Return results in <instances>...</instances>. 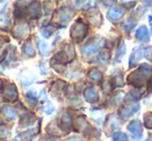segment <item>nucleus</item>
Returning <instances> with one entry per match:
<instances>
[{"instance_id": "obj_25", "label": "nucleus", "mask_w": 152, "mask_h": 141, "mask_svg": "<svg viewBox=\"0 0 152 141\" xmlns=\"http://www.w3.org/2000/svg\"><path fill=\"white\" fill-rule=\"evenodd\" d=\"M102 89H104V93L109 94L113 90V82H111V80H106L104 84L102 85Z\"/></svg>"}, {"instance_id": "obj_8", "label": "nucleus", "mask_w": 152, "mask_h": 141, "mask_svg": "<svg viewBox=\"0 0 152 141\" xmlns=\"http://www.w3.org/2000/svg\"><path fill=\"white\" fill-rule=\"evenodd\" d=\"M144 53H145V51L142 50V48H140V50H138L137 52H134V54L132 55V57H130V59H129V67L130 68L136 66L137 63H138V61H140V60L144 57Z\"/></svg>"}, {"instance_id": "obj_30", "label": "nucleus", "mask_w": 152, "mask_h": 141, "mask_svg": "<svg viewBox=\"0 0 152 141\" xmlns=\"http://www.w3.org/2000/svg\"><path fill=\"white\" fill-rule=\"evenodd\" d=\"M10 134V130L6 127H0V136L1 137H6Z\"/></svg>"}, {"instance_id": "obj_23", "label": "nucleus", "mask_w": 152, "mask_h": 141, "mask_svg": "<svg viewBox=\"0 0 152 141\" xmlns=\"http://www.w3.org/2000/svg\"><path fill=\"white\" fill-rule=\"evenodd\" d=\"M109 59H110V56H109L108 52H102L98 55V61H99L102 64H104V65H106V64L109 62Z\"/></svg>"}, {"instance_id": "obj_35", "label": "nucleus", "mask_w": 152, "mask_h": 141, "mask_svg": "<svg viewBox=\"0 0 152 141\" xmlns=\"http://www.w3.org/2000/svg\"><path fill=\"white\" fill-rule=\"evenodd\" d=\"M143 1H145V2H149L150 0H143Z\"/></svg>"}, {"instance_id": "obj_3", "label": "nucleus", "mask_w": 152, "mask_h": 141, "mask_svg": "<svg viewBox=\"0 0 152 141\" xmlns=\"http://www.w3.org/2000/svg\"><path fill=\"white\" fill-rule=\"evenodd\" d=\"M140 109V105L139 104H134V105H125L121 108L120 110V117L123 121L128 119L130 116L134 114L138 110Z\"/></svg>"}, {"instance_id": "obj_33", "label": "nucleus", "mask_w": 152, "mask_h": 141, "mask_svg": "<svg viewBox=\"0 0 152 141\" xmlns=\"http://www.w3.org/2000/svg\"><path fill=\"white\" fill-rule=\"evenodd\" d=\"M149 22H150V25H151V30H152V17H151V16L149 17Z\"/></svg>"}, {"instance_id": "obj_7", "label": "nucleus", "mask_w": 152, "mask_h": 141, "mask_svg": "<svg viewBox=\"0 0 152 141\" xmlns=\"http://www.w3.org/2000/svg\"><path fill=\"white\" fill-rule=\"evenodd\" d=\"M136 37L140 41H149V32L146 26L139 27L138 31L136 33Z\"/></svg>"}, {"instance_id": "obj_36", "label": "nucleus", "mask_w": 152, "mask_h": 141, "mask_svg": "<svg viewBox=\"0 0 152 141\" xmlns=\"http://www.w3.org/2000/svg\"><path fill=\"white\" fill-rule=\"evenodd\" d=\"M150 87H151V89H152V82H151V84H150Z\"/></svg>"}, {"instance_id": "obj_19", "label": "nucleus", "mask_w": 152, "mask_h": 141, "mask_svg": "<svg viewBox=\"0 0 152 141\" xmlns=\"http://www.w3.org/2000/svg\"><path fill=\"white\" fill-rule=\"evenodd\" d=\"M37 46H38V50H39V53L45 56L48 52V44H47L46 41L42 39H37Z\"/></svg>"}, {"instance_id": "obj_6", "label": "nucleus", "mask_w": 152, "mask_h": 141, "mask_svg": "<svg viewBox=\"0 0 152 141\" xmlns=\"http://www.w3.org/2000/svg\"><path fill=\"white\" fill-rule=\"evenodd\" d=\"M127 129L134 135H141L142 134V124L139 119H134L128 124Z\"/></svg>"}, {"instance_id": "obj_31", "label": "nucleus", "mask_w": 152, "mask_h": 141, "mask_svg": "<svg viewBox=\"0 0 152 141\" xmlns=\"http://www.w3.org/2000/svg\"><path fill=\"white\" fill-rule=\"evenodd\" d=\"M120 74L119 75H117L116 76V80H117V85H122V77L120 78Z\"/></svg>"}, {"instance_id": "obj_37", "label": "nucleus", "mask_w": 152, "mask_h": 141, "mask_svg": "<svg viewBox=\"0 0 152 141\" xmlns=\"http://www.w3.org/2000/svg\"><path fill=\"white\" fill-rule=\"evenodd\" d=\"M1 46H2V43H1V42H0V48H1Z\"/></svg>"}, {"instance_id": "obj_15", "label": "nucleus", "mask_w": 152, "mask_h": 141, "mask_svg": "<svg viewBox=\"0 0 152 141\" xmlns=\"http://www.w3.org/2000/svg\"><path fill=\"white\" fill-rule=\"evenodd\" d=\"M136 25H137V21L134 20V19H132V18L126 19L125 22L123 23V29H124V31L129 32L130 30H132L134 26H136Z\"/></svg>"}, {"instance_id": "obj_29", "label": "nucleus", "mask_w": 152, "mask_h": 141, "mask_svg": "<svg viewBox=\"0 0 152 141\" xmlns=\"http://www.w3.org/2000/svg\"><path fill=\"white\" fill-rule=\"evenodd\" d=\"M26 97H27V99L32 100L33 102L36 101V99H37V97H36V94H35V92H34V91H29L28 93H27Z\"/></svg>"}, {"instance_id": "obj_28", "label": "nucleus", "mask_w": 152, "mask_h": 141, "mask_svg": "<svg viewBox=\"0 0 152 141\" xmlns=\"http://www.w3.org/2000/svg\"><path fill=\"white\" fill-rule=\"evenodd\" d=\"M44 9H45V14H46V16H49V14L51 12V9H52L50 2H48V1L45 2L44 3Z\"/></svg>"}, {"instance_id": "obj_39", "label": "nucleus", "mask_w": 152, "mask_h": 141, "mask_svg": "<svg viewBox=\"0 0 152 141\" xmlns=\"http://www.w3.org/2000/svg\"><path fill=\"white\" fill-rule=\"evenodd\" d=\"M23 1H26V0H23Z\"/></svg>"}, {"instance_id": "obj_9", "label": "nucleus", "mask_w": 152, "mask_h": 141, "mask_svg": "<svg viewBox=\"0 0 152 141\" xmlns=\"http://www.w3.org/2000/svg\"><path fill=\"white\" fill-rule=\"evenodd\" d=\"M100 48V43H94V44H87L83 48V53L85 56H90V55L96 53Z\"/></svg>"}, {"instance_id": "obj_4", "label": "nucleus", "mask_w": 152, "mask_h": 141, "mask_svg": "<svg viewBox=\"0 0 152 141\" xmlns=\"http://www.w3.org/2000/svg\"><path fill=\"white\" fill-rule=\"evenodd\" d=\"M123 14H124V9H121L119 7H112L109 9L107 16H108V19L111 22L116 23L123 17Z\"/></svg>"}, {"instance_id": "obj_26", "label": "nucleus", "mask_w": 152, "mask_h": 141, "mask_svg": "<svg viewBox=\"0 0 152 141\" xmlns=\"http://www.w3.org/2000/svg\"><path fill=\"white\" fill-rule=\"evenodd\" d=\"M145 127L147 129H152V112L145 115Z\"/></svg>"}, {"instance_id": "obj_17", "label": "nucleus", "mask_w": 152, "mask_h": 141, "mask_svg": "<svg viewBox=\"0 0 152 141\" xmlns=\"http://www.w3.org/2000/svg\"><path fill=\"white\" fill-rule=\"evenodd\" d=\"M28 12L29 14H32V16H36L37 17L39 14V12H40V7H39V4L37 2H32L30 4L28 8Z\"/></svg>"}, {"instance_id": "obj_16", "label": "nucleus", "mask_w": 152, "mask_h": 141, "mask_svg": "<svg viewBox=\"0 0 152 141\" xmlns=\"http://www.w3.org/2000/svg\"><path fill=\"white\" fill-rule=\"evenodd\" d=\"M123 96H124V94L122 93V92H117V93L113 96L112 99H111V105L112 106L119 105V104L121 103L122 99H123Z\"/></svg>"}, {"instance_id": "obj_12", "label": "nucleus", "mask_w": 152, "mask_h": 141, "mask_svg": "<svg viewBox=\"0 0 152 141\" xmlns=\"http://www.w3.org/2000/svg\"><path fill=\"white\" fill-rule=\"evenodd\" d=\"M35 50H34V46H32L31 42H27L26 44H24L23 46V55L25 58H30L34 55Z\"/></svg>"}, {"instance_id": "obj_5", "label": "nucleus", "mask_w": 152, "mask_h": 141, "mask_svg": "<svg viewBox=\"0 0 152 141\" xmlns=\"http://www.w3.org/2000/svg\"><path fill=\"white\" fill-rule=\"evenodd\" d=\"M84 98L89 103H94L98 100V93L94 87H87L84 91Z\"/></svg>"}, {"instance_id": "obj_1", "label": "nucleus", "mask_w": 152, "mask_h": 141, "mask_svg": "<svg viewBox=\"0 0 152 141\" xmlns=\"http://www.w3.org/2000/svg\"><path fill=\"white\" fill-rule=\"evenodd\" d=\"M152 75V67L147 64H143L138 70L132 72L127 76V82L134 87H142L146 84V80Z\"/></svg>"}, {"instance_id": "obj_18", "label": "nucleus", "mask_w": 152, "mask_h": 141, "mask_svg": "<svg viewBox=\"0 0 152 141\" xmlns=\"http://www.w3.org/2000/svg\"><path fill=\"white\" fill-rule=\"evenodd\" d=\"M3 113L8 119H16V111L10 106H4L3 107Z\"/></svg>"}, {"instance_id": "obj_2", "label": "nucleus", "mask_w": 152, "mask_h": 141, "mask_svg": "<svg viewBox=\"0 0 152 141\" xmlns=\"http://www.w3.org/2000/svg\"><path fill=\"white\" fill-rule=\"evenodd\" d=\"M87 31H88V27H87V25L79 21V22L77 23L74 27H72L70 35H72V39L81 40L86 36Z\"/></svg>"}, {"instance_id": "obj_13", "label": "nucleus", "mask_w": 152, "mask_h": 141, "mask_svg": "<svg viewBox=\"0 0 152 141\" xmlns=\"http://www.w3.org/2000/svg\"><path fill=\"white\" fill-rule=\"evenodd\" d=\"M60 123H61L62 127L66 128V129L70 128V126H72V116H70L69 113H68V112H64L63 114L61 115Z\"/></svg>"}, {"instance_id": "obj_22", "label": "nucleus", "mask_w": 152, "mask_h": 141, "mask_svg": "<svg viewBox=\"0 0 152 141\" xmlns=\"http://www.w3.org/2000/svg\"><path fill=\"white\" fill-rule=\"evenodd\" d=\"M113 141H127V136L123 132H116L112 136Z\"/></svg>"}, {"instance_id": "obj_32", "label": "nucleus", "mask_w": 152, "mask_h": 141, "mask_svg": "<svg viewBox=\"0 0 152 141\" xmlns=\"http://www.w3.org/2000/svg\"><path fill=\"white\" fill-rule=\"evenodd\" d=\"M67 141H82L80 139V138H77V137H72V138H70V139H68Z\"/></svg>"}, {"instance_id": "obj_20", "label": "nucleus", "mask_w": 152, "mask_h": 141, "mask_svg": "<svg viewBox=\"0 0 152 141\" xmlns=\"http://www.w3.org/2000/svg\"><path fill=\"white\" fill-rule=\"evenodd\" d=\"M89 77H90L91 80H95V82H99L102 78V73L100 71H98V70L93 69L89 72Z\"/></svg>"}, {"instance_id": "obj_11", "label": "nucleus", "mask_w": 152, "mask_h": 141, "mask_svg": "<svg viewBox=\"0 0 152 141\" xmlns=\"http://www.w3.org/2000/svg\"><path fill=\"white\" fill-rule=\"evenodd\" d=\"M18 96V92L17 89L15 87V85H10V87L6 89L5 93H4V97L7 100H15Z\"/></svg>"}, {"instance_id": "obj_34", "label": "nucleus", "mask_w": 152, "mask_h": 141, "mask_svg": "<svg viewBox=\"0 0 152 141\" xmlns=\"http://www.w3.org/2000/svg\"><path fill=\"white\" fill-rule=\"evenodd\" d=\"M1 87H2V82H0V90H1Z\"/></svg>"}, {"instance_id": "obj_24", "label": "nucleus", "mask_w": 152, "mask_h": 141, "mask_svg": "<svg viewBox=\"0 0 152 141\" xmlns=\"http://www.w3.org/2000/svg\"><path fill=\"white\" fill-rule=\"evenodd\" d=\"M10 26V20H8L7 16L6 14H1V18H0V27L1 28H6V27Z\"/></svg>"}, {"instance_id": "obj_14", "label": "nucleus", "mask_w": 152, "mask_h": 141, "mask_svg": "<svg viewBox=\"0 0 152 141\" xmlns=\"http://www.w3.org/2000/svg\"><path fill=\"white\" fill-rule=\"evenodd\" d=\"M77 126H78L79 130H80L81 132H84V133L86 131H89V129H90L89 124L87 123L83 117H79V119H77Z\"/></svg>"}, {"instance_id": "obj_38", "label": "nucleus", "mask_w": 152, "mask_h": 141, "mask_svg": "<svg viewBox=\"0 0 152 141\" xmlns=\"http://www.w3.org/2000/svg\"><path fill=\"white\" fill-rule=\"evenodd\" d=\"M52 141H59V140H55V139H54V140H52Z\"/></svg>"}, {"instance_id": "obj_21", "label": "nucleus", "mask_w": 152, "mask_h": 141, "mask_svg": "<svg viewBox=\"0 0 152 141\" xmlns=\"http://www.w3.org/2000/svg\"><path fill=\"white\" fill-rule=\"evenodd\" d=\"M143 95V91H140V90H134V91H132L129 94H128V99L130 100H139Z\"/></svg>"}, {"instance_id": "obj_10", "label": "nucleus", "mask_w": 152, "mask_h": 141, "mask_svg": "<svg viewBox=\"0 0 152 141\" xmlns=\"http://www.w3.org/2000/svg\"><path fill=\"white\" fill-rule=\"evenodd\" d=\"M72 18V12L68 8H63L61 9L60 14H59V20L62 23H67L70 19Z\"/></svg>"}, {"instance_id": "obj_27", "label": "nucleus", "mask_w": 152, "mask_h": 141, "mask_svg": "<svg viewBox=\"0 0 152 141\" xmlns=\"http://www.w3.org/2000/svg\"><path fill=\"white\" fill-rule=\"evenodd\" d=\"M26 33H27V28L25 26H19L16 29V35L18 37H23Z\"/></svg>"}]
</instances>
